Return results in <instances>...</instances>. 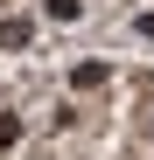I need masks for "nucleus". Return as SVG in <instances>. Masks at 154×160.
<instances>
[{
	"instance_id": "7ed1b4c3",
	"label": "nucleus",
	"mask_w": 154,
	"mask_h": 160,
	"mask_svg": "<svg viewBox=\"0 0 154 160\" xmlns=\"http://www.w3.org/2000/svg\"><path fill=\"white\" fill-rule=\"evenodd\" d=\"M42 14H49V21H77V14H84V0H42Z\"/></svg>"
},
{
	"instance_id": "39448f33",
	"label": "nucleus",
	"mask_w": 154,
	"mask_h": 160,
	"mask_svg": "<svg viewBox=\"0 0 154 160\" xmlns=\"http://www.w3.org/2000/svg\"><path fill=\"white\" fill-rule=\"evenodd\" d=\"M133 28H140V35H147V42H154V14H140V21H133Z\"/></svg>"
},
{
	"instance_id": "f257e3e1",
	"label": "nucleus",
	"mask_w": 154,
	"mask_h": 160,
	"mask_svg": "<svg viewBox=\"0 0 154 160\" xmlns=\"http://www.w3.org/2000/svg\"><path fill=\"white\" fill-rule=\"evenodd\" d=\"M35 42V21H21V14H0V49H28Z\"/></svg>"
},
{
	"instance_id": "20e7f679",
	"label": "nucleus",
	"mask_w": 154,
	"mask_h": 160,
	"mask_svg": "<svg viewBox=\"0 0 154 160\" xmlns=\"http://www.w3.org/2000/svg\"><path fill=\"white\" fill-rule=\"evenodd\" d=\"M14 139H21V118H14V112H0V153H7Z\"/></svg>"
},
{
	"instance_id": "f03ea898",
	"label": "nucleus",
	"mask_w": 154,
	"mask_h": 160,
	"mask_svg": "<svg viewBox=\"0 0 154 160\" xmlns=\"http://www.w3.org/2000/svg\"><path fill=\"white\" fill-rule=\"evenodd\" d=\"M70 84H77V91H98V84H105V63H77Z\"/></svg>"
}]
</instances>
